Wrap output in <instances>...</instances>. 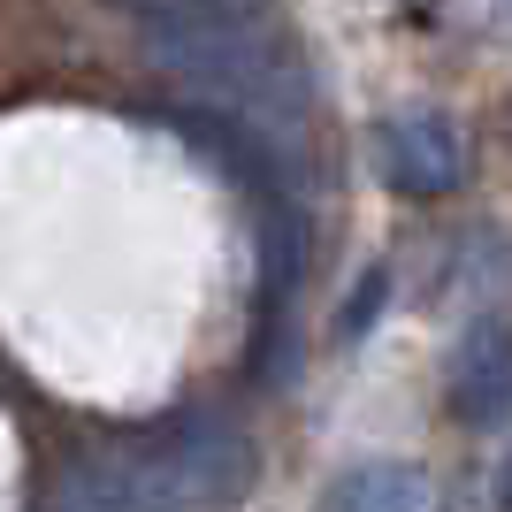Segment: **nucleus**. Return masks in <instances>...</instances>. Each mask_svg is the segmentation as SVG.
Wrapping results in <instances>:
<instances>
[{"instance_id": "f257e3e1", "label": "nucleus", "mask_w": 512, "mask_h": 512, "mask_svg": "<svg viewBox=\"0 0 512 512\" xmlns=\"http://www.w3.org/2000/svg\"><path fill=\"white\" fill-rule=\"evenodd\" d=\"M146 54L161 77L192 85L199 107H230L268 138L299 146L306 123V69L283 39H268L253 16L237 23H176V31H146Z\"/></svg>"}, {"instance_id": "f03ea898", "label": "nucleus", "mask_w": 512, "mask_h": 512, "mask_svg": "<svg viewBox=\"0 0 512 512\" xmlns=\"http://www.w3.org/2000/svg\"><path fill=\"white\" fill-rule=\"evenodd\" d=\"M130 467V490L146 497V512H230L237 497L253 490V444L237 436L222 413H192L115 444Z\"/></svg>"}, {"instance_id": "7ed1b4c3", "label": "nucleus", "mask_w": 512, "mask_h": 512, "mask_svg": "<svg viewBox=\"0 0 512 512\" xmlns=\"http://www.w3.org/2000/svg\"><path fill=\"white\" fill-rule=\"evenodd\" d=\"M383 176L413 199H436L467 176V130L436 115V107H413V115H390L383 123Z\"/></svg>"}, {"instance_id": "20e7f679", "label": "nucleus", "mask_w": 512, "mask_h": 512, "mask_svg": "<svg viewBox=\"0 0 512 512\" xmlns=\"http://www.w3.org/2000/svg\"><path fill=\"white\" fill-rule=\"evenodd\" d=\"M451 413L467 428H497L512 413V321L482 314L451 352Z\"/></svg>"}, {"instance_id": "39448f33", "label": "nucleus", "mask_w": 512, "mask_h": 512, "mask_svg": "<svg viewBox=\"0 0 512 512\" xmlns=\"http://www.w3.org/2000/svg\"><path fill=\"white\" fill-rule=\"evenodd\" d=\"M321 512H436V490H428L421 467H398V459H375V467H352L329 482Z\"/></svg>"}, {"instance_id": "423d86ee", "label": "nucleus", "mask_w": 512, "mask_h": 512, "mask_svg": "<svg viewBox=\"0 0 512 512\" xmlns=\"http://www.w3.org/2000/svg\"><path fill=\"white\" fill-rule=\"evenodd\" d=\"M123 16H138L146 31H176V23H237L253 16L260 0H115Z\"/></svg>"}, {"instance_id": "0eeeda50", "label": "nucleus", "mask_w": 512, "mask_h": 512, "mask_svg": "<svg viewBox=\"0 0 512 512\" xmlns=\"http://www.w3.org/2000/svg\"><path fill=\"white\" fill-rule=\"evenodd\" d=\"M505 512H512V459H505Z\"/></svg>"}]
</instances>
